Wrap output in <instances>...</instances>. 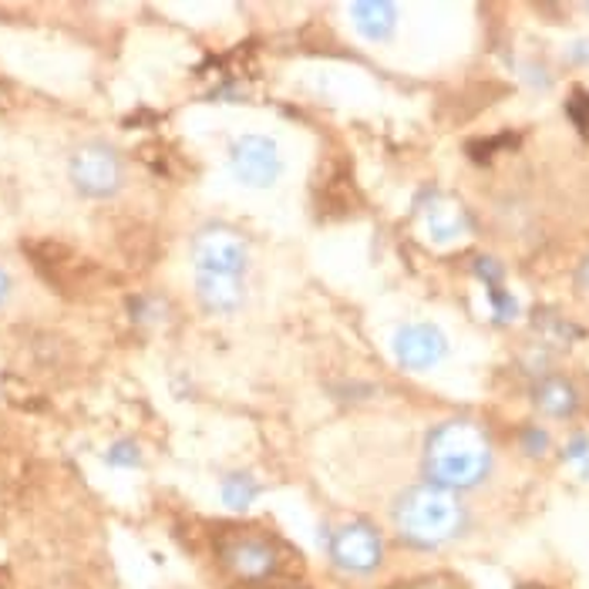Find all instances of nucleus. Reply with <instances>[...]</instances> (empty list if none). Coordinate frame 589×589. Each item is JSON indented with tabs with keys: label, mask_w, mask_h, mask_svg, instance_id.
Returning <instances> with one entry per match:
<instances>
[{
	"label": "nucleus",
	"mask_w": 589,
	"mask_h": 589,
	"mask_svg": "<svg viewBox=\"0 0 589 589\" xmlns=\"http://www.w3.org/2000/svg\"><path fill=\"white\" fill-rule=\"evenodd\" d=\"M492 469L488 434L475 421H445L428 434L424 472L431 485L449 492L478 485Z\"/></svg>",
	"instance_id": "obj_1"
},
{
	"label": "nucleus",
	"mask_w": 589,
	"mask_h": 589,
	"mask_svg": "<svg viewBox=\"0 0 589 589\" xmlns=\"http://www.w3.org/2000/svg\"><path fill=\"white\" fill-rule=\"evenodd\" d=\"M391 519H395L398 536L418 549L445 546V543L459 539L469 526V515H465V505L459 502V495L441 488V485H431V482L401 492L391 508Z\"/></svg>",
	"instance_id": "obj_2"
},
{
	"label": "nucleus",
	"mask_w": 589,
	"mask_h": 589,
	"mask_svg": "<svg viewBox=\"0 0 589 589\" xmlns=\"http://www.w3.org/2000/svg\"><path fill=\"white\" fill-rule=\"evenodd\" d=\"M67 176L82 196L112 199L125 186V162L108 141H85L67 159Z\"/></svg>",
	"instance_id": "obj_3"
},
{
	"label": "nucleus",
	"mask_w": 589,
	"mask_h": 589,
	"mask_svg": "<svg viewBox=\"0 0 589 589\" xmlns=\"http://www.w3.org/2000/svg\"><path fill=\"white\" fill-rule=\"evenodd\" d=\"M250 263V246L240 233H233L230 227H206L196 233L192 240V266L196 273L206 276H240L246 273Z\"/></svg>",
	"instance_id": "obj_4"
},
{
	"label": "nucleus",
	"mask_w": 589,
	"mask_h": 589,
	"mask_svg": "<svg viewBox=\"0 0 589 589\" xmlns=\"http://www.w3.org/2000/svg\"><path fill=\"white\" fill-rule=\"evenodd\" d=\"M230 172L250 189H270L283 176L280 145L270 135L250 132L230 145Z\"/></svg>",
	"instance_id": "obj_5"
},
{
	"label": "nucleus",
	"mask_w": 589,
	"mask_h": 589,
	"mask_svg": "<svg viewBox=\"0 0 589 589\" xmlns=\"http://www.w3.org/2000/svg\"><path fill=\"white\" fill-rule=\"evenodd\" d=\"M219 562L243 582H263L276 572L280 553L260 533H230L219 543Z\"/></svg>",
	"instance_id": "obj_6"
},
{
	"label": "nucleus",
	"mask_w": 589,
	"mask_h": 589,
	"mask_svg": "<svg viewBox=\"0 0 589 589\" xmlns=\"http://www.w3.org/2000/svg\"><path fill=\"white\" fill-rule=\"evenodd\" d=\"M330 559L350 576H371L385 559L381 533L371 523H347L330 536Z\"/></svg>",
	"instance_id": "obj_7"
},
{
	"label": "nucleus",
	"mask_w": 589,
	"mask_h": 589,
	"mask_svg": "<svg viewBox=\"0 0 589 589\" xmlns=\"http://www.w3.org/2000/svg\"><path fill=\"white\" fill-rule=\"evenodd\" d=\"M391 350L398 357L401 367L408 371H431L441 360L449 357V337L441 334V327L434 324H404L395 330Z\"/></svg>",
	"instance_id": "obj_8"
},
{
	"label": "nucleus",
	"mask_w": 589,
	"mask_h": 589,
	"mask_svg": "<svg viewBox=\"0 0 589 589\" xmlns=\"http://www.w3.org/2000/svg\"><path fill=\"white\" fill-rule=\"evenodd\" d=\"M424 233L431 243L438 246H449V243H459L469 236L472 223H469V212L455 202V199H445V196H434L428 206H424Z\"/></svg>",
	"instance_id": "obj_9"
},
{
	"label": "nucleus",
	"mask_w": 589,
	"mask_h": 589,
	"mask_svg": "<svg viewBox=\"0 0 589 589\" xmlns=\"http://www.w3.org/2000/svg\"><path fill=\"white\" fill-rule=\"evenodd\" d=\"M196 293H199V304L209 314H233L246 301V290H243L240 276H206V273H196Z\"/></svg>",
	"instance_id": "obj_10"
},
{
	"label": "nucleus",
	"mask_w": 589,
	"mask_h": 589,
	"mask_svg": "<svg viewBox=\"0 0 589 589\" xmlns=\"http://www.w3.org/2000/svg\"><path fill=\"white\" fill-rule=\"evenodd\" d=\"M354 28L367 41H388L398 28V8L385 4V0H364V4L350 8Z\"/></svg>",
	"instance_id": "obj_11"
},
{
	"label": "nucleus",
	"mask_w": 589,
	"mask_h": 589,
	"mask_svg": "<svg viewBox=\"0 0 589 589\" xmlns=\"http://www.w3.org/2000/svg\"><path fill=\"white\" fill-rule=\"evenodd\" d=\"M536 408L543 411V414H549V418H569V414H576V408H579V395H576V388L566 381V378H543L539 385H536Z\"/></svg>",
	"instance_id": "obj_12"
},
{
	"label": "nucleus",
	"mask_w": 589,
	"mask_h": 589,
	"mask_svg": "<svg viewBox=\"0 0 589 589\" xmlns=\"http://www.w3.org/2000/svg\"><path fill=\"white\" fill-rule=\"evenodd\" d=\"M256 495H260V482L253 475H246V472L227 475L223 488H219V498H223V505L233 508V512H246L256 502Z\"/></svg>",
	"instance_id": "obj_13"
},
{
	"label": "nucleus",
	"mask_w": 589,
	"mask_h": 589,
	"mask_svg": "<svg viewBox=\"0 0 589 589\" xmlns=\"http://www.w3.org/2000/svg\"><path fill=\"white\" fill-rule=\"evenodd\" d=\"M105 462L112 469H138L141 465V449L135 445V441H115V445L108 449Z\"/></svg>",
	"instance_id": "obj_14"
},
{
	"label": "nucleus",
	"mask_w": 589,
	"mask_h": 589,
	"mask_svg": "<svg viewBox=\"0 0 589 589\" xmlns=\"http://www.w3.org/2000/svg\"><path fill=\"white\" fill-rule=\"evenodd\" d=\"M566 462H569V465H576L582 478H589V441H586L582 434L569 441V449H566Z\"/></svg>",
	"instance_id": "obj_15"
},
{
	"label": "nucleus",
	"mask_w": 589,
	"mask_h": 589,
	"mask_svg": "<svg viewBox=\"0 0 589 589\" xmlns=\"http://www.w3.org/2000/svg\"><path fill=\"white\" fill-rule=\"evenodd\" d=\"M492 304H495V317L498 320H512L515 317V311H519V307H515V301L508 297V293L505 290H492Z\"/></svg>",
	"instance_id": "obj_16"
},
{
	"label": "nucleus",
	"mask_w": 589,
	"mask_h": 589,
	"mask_svg": "<svg viewBox=\"0 0 589 589\" xmlns=\"http://www.w3.org/2000/svg\"><path fill=\"white\" fill-rule=\"evenodd\" d=\"M569 115H572V118H576V125L586 132V128H589V95L576 92V98H572V105H569Z\"/></svg>",
	"instance_id": "obj_17"
},
{
	"label": "nucleus",
	"mask_w": 589,
	"mask_h": 589,
	"mask_svg": "<svg viewBox=\"0 0 589 589\" xmlns=\"http://www.w3.org/2000/svg\"><path fill=\"white\" fill-rule=\"evenodd\" d=\"M546 445H549V438H546L539 428H529V431H526V449H529V455H543Z\"/></svg>",
	"instance_id": "obj_18"
},
{
	"label": "nucleus",
	"mask_w": 589,
	"mask_h": 589,
	"mask_svg": "<svg viewBox=\"0 0 589 589\" xmlns=\"http://www.w3.org/2000/svg\"><path fill=\"white\" fill-rule=\"evenodd\" d=\"M11 290H14V280H11V273L4 266H0V307L11 301Z\"/></svg>",
	"instance_id": "obj_19"
},
{
	"label": "nucleus",
	"mask_w": 589,
	"mask_h": 589,
	"mask_svg": "<svg viewBox=\"0 0 589 589\" xmlns=\"http://www.w3.org/2000/svg\"><path fill=\"white\" fill-rule=\"evenodd\" d=\"M579 280H582V283H586V286H589V260H586V263H582V270H579Z\"/></svg>",
	"instance_id": "obj_20"
},
{
	"label": "nucleus",
	"mask_w": 589,
	"mask_h": 589,
	"mask_svg": "<svg viewBox=\"0 0 589 589\" xmlns=\"http://www.w3.org/2000/svg\"><path fill=\"white\" fill-rule=\"evenodd\" d=\"M519 589H543V586H519Z\"/></svg>",
	"instance_id": "obj_21"
}]
</instances>
